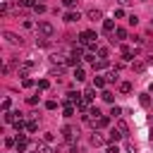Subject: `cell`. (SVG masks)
Returning a JSON list of instances; mask_svg holds the SVG:
<instances>
[{
    "mask_svg": "<svg viewBox=\"0 0 153 153\" xmlns=\"http://www.w3.org/2000/svg\"><path fill=\"white\" fill-rule=\"evenodd\" d=\"M108 124H110V117H105V115H100L96 120V127H108Z\"/></svg>",
    "mask_w": 153,
    "mask_h": 153,
    "instance_id": "cell-12",
    "label": "cell"
},
{
    "mask_svg": "<svg viewBox=\"0 0 153 153\" xmlns=\"http://www.w3.org/2000/svg\"><path fill=\"white\" fill-rule=\"evenodd\" d=\"M103 100H108V103H112L115 98H112V93H110V91H103Z\"/></svg>",
    "mask_w": 153,
    "mask_h": 153,
    "instance_id": "cell-21",
    "label": "cell"
},
{
    "mask_svg": "<svg viewBox=\"0 0 153 153\" xmlns=\"http://www.w3.org/2000/svg\"><path fill=\"white\" fill-rule=\"evenodd\" d=\"M103 143H105V139H103L100 134H93V136H91V146H103Z\"/></svg>",
    "mask_w": 153,
    "mask_h": 153,
    "instance_id": "cell-9",
    "label": "cell"
},
{
    "mask_svg": "<svg viewBox=\"0 0 153 153\" xmlns=\"http://www.w3.org/2000/svg\"><path fill=\"white\" fill-rule=\"evenodd\" d=\"M2 110H5V112H10V98H5V100H2Z\"/></svg>",
    "mask_w": 153,
    "mask_h": 153,
    "instance_id": "cell-28",
    "label": "cell"
},
{
    "mask_svg": "<svg viewBox=\"0 0 153 153\" xmlns=\"http://www.w3.org/2000/svg\"><path fill=\"white\" fill-rule=\"evenodd\" d=\"M120 115H122V110H120L117 105H112V110H110V117H115V120H117Z\"/></svg>",
    "mask_w": 153,
    "mask_h": 153,
    "instance_id": "cell-20",
    "label": "cell"
},
{
    "mask_svg": "<svg viewBox=\"0 0 153 153\" xmlns=\"http://www.w3.org/2000/svg\"><path fill=\"white\" fill-rule=\"evenodd\" d=\"M131 55H134V50H131L129 45H122V57H124V60H131Z\"/></svg>",
    "mask_w": 153,
    "mask_h": 153,
    "instance_id": "cell-10",
    "label": "cell"
},
{
    "mask_svg": "<svg viewBox=\"0 0 153 153\" xmlns=\"http://www.w3.org/2000/svg\"><path fill=\"white\" fill-rule=\"evenodd\" d=\"M127 38V31L124 29H115V36H112V41H124Z\"/></svg>",
    "mask_w": 153,
    "mask_h": 153,
    "instance_id": "cell-8",
    "label": "cell"
},
{
    "mask_svg": "<svg viewBox=\"0 0 153 153\" xmlns=\"http://www.w3.org/2000/svg\"><path fill=\"white\" fill-rule=\"evenodd\" d=\"M98 55H100V60H105L108 57V48H98Z\"/></svg>",
    "mask_w": 153,
    "mask_h": 153,
    "instance_id": "cell-25",
    "label": "cell"
},
{
    "mask_svg": "<svg viewBox=\"0 0 153 153\" xmlns=\"http://www.w3.org/2000/svg\"><path fill=\"white\" fill-rule=\"evenodd\" d=\"M127 22H129V24H131V26H136V24H139V17H136V14H131V17H129V19H127Z\"/></svg>",
    "mask_w": 153,
    "mask_h": 153,
    "instance_id": "cell-24",
    "label": "cell"
},
{
    "mask_svg": "<svg viewBox=\"0 0 153 153\" xmlns=\"http://www.w3.org/2000/svg\"><path fill=\"white\" fill-rule=\"evenodd\" d=\"M26 129H29V131H36V129H38V124H36V122H29V124H26Z\"/></svg>",
    "mask_w": 153,
    "mask_h": 153,
    "instance_id": "cell-30",
    "label": "cell"
},
{
    "mask_svg": "<svg viewBox=\"0 0 153 153\" xmlns=\"http://www.w3.org/2000/svg\"><path fill=\"white\" fill-rule=\"evenodd\" d=\"M74 79H76V81H84V79H86V74H84V69H81V67H76V69H74Z\"/></svg>",
    "mask_w": 153,
    "mask_h": 153,
    "instance_id": "cell-16",
    "label": "cell"
},
{
    "mask_svg": "<svg viewBox=\"0 0 153 153\" xmlns=\"http://www.w3.org/2000/svg\"><path fill=\"white\" fill-rule=\"evenodd\" d=\"M62 136H65V141H72V139H74V131H72V127H65V129H62Z\"/></svg>",
    "mask_w": 153,
    "mask_h": 153,
    "instance_id": "cell-13",
    "label": "cell"
},
{
    "mask_svg": "<svg viewBox=\"0 0 153 153\" xmlns=\"http://www.w3.org/2000/svg\"><path fill=\"white\" fill-rule=\"evenodd\" d=\"M62 5H65V7H74V5H76V0H62Z\"/></svg>",
    "mask_w": 153,
    "mask_h": 153,
    "instance_id": "cell-31",
    "label": "cell"
},
{
    "mask_svg": "<svg viewBox=\"0 0 153 153\" xmlns=\"http://www.w3.org/2000/svg\"><path fill=\"white\" fill-rule=\"evenodd\" d=\"M93 41H96V33L93 31H84L79 36V43H84V45H93Z\"/></svg>",
    "mask_w": 153,
    "mask_h": 153,
    "instance_id": "cell-2",
    "label": "cell"
},
{
    "mask_svg": "<svg viewBox=\"0 0 153 153\" xmlns=\"http://www.w3.org/2000/svg\"><path fill=\"white\" fill-rule=\"evenodd\" d=\"M38 33H41L43 38H50V36L55 33V26H53L50 22H41V24H38Z\"/></svg>",
    "mask_w": 153,
    "mask_h": 153,
    "instance_id": "cell-1",
    "label": "cell"
},
{
    "mask_svg": "<svg viewBox=\"0 0 153 153\" xmlns=\"http://www.w3.org/2000/svg\"><path fill=\"white\" fill-rule=\"evenodd\" d=\"M117 129H120V131H122V134H127V131H129V127H127V124H124V122H117Z\"/></svg>",
    "mask_w": 153,
    "mask_h": 153,
    "instance_id": "cell-23",
    "label": "cell"
},
{
    "mask_svg": "<svg viewBox=\"0 0 153 153\" xmlns=\"http://www.w3.org/2000/svg\"><path fill=\"white\" fill-rule=\"evenodd\" d=\"M33 10H36V12H45V5H43V2H36V7H33Z\"/></svg>",
    "mask_w": 153,
    "mask_h": 153,
    "instance_id": "cell-26",
    "label": "cell"
},
{
    "mask_svg": "<svg viewBox=\"0 0 153 153\" xmlns=\"http://www.w3.org/2000/svg\"><path fill=\"white\" fill-rule=\"evenodd\" d=\"M103 86H105V79L103 76H96L93 79V88H103Z\"/></svg>",
    "mask_w": 153,
    "mask_h": 153,
    "instance_id": "cell-17",
    "label": "cell"
},
{
    "mask_svg": "<svg viewBox=\"0 0 153 153\" xmlns=\"http://www.w3.org/2000/svg\"><path fill=\"white\" fill-rule=\"evenodd\" d=\"M129 2H131V0H120V5H129Z\"/></svg>",
    "mask_w": 153,
    "mask_h": 153,
    "instance_id": "cell-34",
    "label": "cell"
},
{
    "mask_svg": "<svg viewBox=\"0 0 153 153\" xmlns=\"http://www.w3.org/2000/svg\"><path fill=\"white\" fill-rule=\"evenodd\" d=\"M48 86H50L48 79H41V81H38V88H48Z\"/></svg>",
    "mask_w": 153,
    "mask_h": 153,
    "instance_id": "cell-27",
    "label": "cell"
},
{
    "mask_svg": "<svg viewBox=\"0 0 153 153\" xmlns=\"http://www.w3.org/2000/svg\"><path fill=\"white\" fill-rule=\"evenodd\" d=\"M103 31H105V33H112V31H115V22H112V19H103Z\"/></svg>",
    "mask_w": 153,
    "mask_h": 153,
    "instance_id": "cell-6",
    "label": "cell"
},
{
    "mask_svg": "<svg viewBox=\"0 0 153 153\" xmlns=\"http://www.w3.org/2000/svg\"><path fill=\"white\" fill-rule=\"evenodd\" d=\"M17 151H19V153H24V151H26V136H24V134H19V136H17Z\"/></svg>",
    "mask_w": 153,
    "mask_h": 153,
    "instance_id": "cell-4",
    "label": "cell"
},
{
    "mask_svg": "<svg viewBox=\"0 0 153 153\" xmlns=\"http://www.w3.org/2000/svg\"><path fill=\"white\" fill-rule=\"evenodd\" d=\"M120 91H122V93H129V91H131V84H129V81L120 84Z\"/></svg>",
    "mask_w": 153,
    "mask_h": 153,
    "instance_id": "cell-19",
    "label": "cell"
},
{
    "mask_svg": "<svg viewBox=\"0 0 153 153\" xmlns=\"http://www.w3.org/2000/svg\"><path fill=\"white\" fill-rule=\"evenodd\" d=\"M105 153H120V148H117V146H108V151H105Z\"/></svg>",
    "mask_w": 153,
    "mask_h": 153,
    "instance_id": "cell-33",
    "label": "cell"
},
{
    "mask_svg": "<svg viewBox=\"0 0 153 153\" xmlns=\"http://www.w3.org/2000/svg\"><path fill=\"white\" fill-rule=\"evenodd\" d=\"M45 108H48V110H55V108H57V103H55V100H48V103H45Z\"/></svg>",
    "mask_w": 153,
    "mask_h": 153,
    "instance_id": "cell-29",
    "label": "cell"
},
{
    "mask_svg": "<svg viewBox=\"0 0 153 153\" xmlns=\"http://www.w3.org/2000/svg\"><path fill=\"white\" fill-rule=\"evenodd\" d=\"M86 17H88L91 22H98V19H103V14H100V10H88V12H86Z\"/></svg>",
    "mask_w": 153,
    "mask_h": 153,
    "instance_id": "cell-5",
    "label": "cell"
},
{
    "mask_svg": "<svg viewBox=\"0 0 153 153\" xmlns=\"http://www.w3.org/2000/svg\"><path fill=\"white\" fill-rule=\"evenodd\" d=\"M93 98H96V91H93V88H86V91H84V100H86V103H91Z\"/></svg>",
    "mask_w": 153,
    "mask_h": 153,
    "instance_id": "cell-11",
    "label": "cell"
},
{
    "mask_svg": "<svg viewBox=\"0 0 153 153\" xmlns=\"http://www.w3.org/2000/svg\"><path fill=\"white\" fill-rule=\"evenodd\" d=\"M5 41L12 43V45H22V38H19L17 33H12V31H5Z\"/></svg>",
    "mask_w": 153,
    "mask_h": 153,
    "instance_id": "cell-3",
    "label": "cell"
},
{
    "mask_svg": "<svg viewBox=\"0 0 153 153\" xmlns=\"http://www.w3.org/2000/svg\"><path fill=\"white\" fill-rule=\"evenodd\" d=\"M65 22H79V12H67L65 14Z\"/></svg>",
    "mask_w": 153,
    "mask_h": 153,
    "instance_id": "cell-15",
    "label": "cell"
},
{
    "mask_svg": "<svg viewBox=\"0 0 153 153\" xmlns=\"http://www.w3.org/2000/svg\"><path fill=\"white\" fill-rule=\"evenodd\" d=\"M148 103H151V98H148V96L143 93V96H141V105H148Z\"/></svg>",
    "mask_w": 153,
    "mask_h": 153,
    "instance_id": "cell-32",
    "label": "cell"
},
{
    "mask_svg": "<svg viewBox=\"0 0 153 153\" xmlns=\"http://www.w3.org/2000/svg\"><path fill=\"white\" fill-rule=\"evenodd\" d=\"M79 100H81V96H79V93H74V91H69V93H67V105L79 103Z\"/></svg>",
    "mask_w": 153,
    "mask_h": 153,
    "instance_id": "cell-7",
    "label": "cell"
},
{
    "mask_svg": "<svg viewBox=\"0 0 153 153\" xmlns=\"http://www.w3.org/2000/svg\"><path fill=\"white\" fill-rule=\"evenodd\" d=\"M108 67V60H98V62H93V69H105Z\"/></svg>",
    "mask_w": 153,
    "mask_h": 153,
    "instance_id": "cell-18",
    "label": "cell"
},
{
    "mask_svg": "<svg viewBox=\"0 0 153 153\" xmlns=\"http://www.w3.org/2000/svg\"><path fill=\"white\" fill-rule=\"evenodd\" d=\"M74 115V108L72 105H65V117H72Z\"/></svg>",
    "mask_w": 153,
    "mask_h": 153,
    "instance_id": "cell-22",
    "label": "cell"
},
{
    "mask_svg": "<svg viewBox=\"0 0 153 153\" xmlns=\"http://www.w3.org/2000/svg\"><path fill=\"white\" fill-rule=\"evenodd\" d=\"M122 136H124V134H122V131H120V129H117V127H115V129H112V131H110V141H120V139H122Z\"/></svg>",
    "mask_w": 153,
    "mask_h": 153,
    "instance_id": "cell-14",
    "label": "cell"
}]
</instances>
